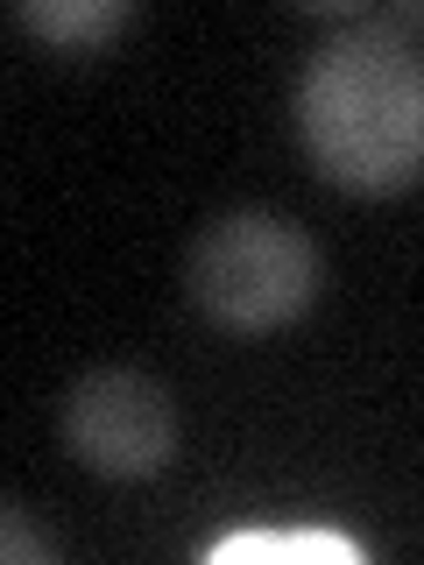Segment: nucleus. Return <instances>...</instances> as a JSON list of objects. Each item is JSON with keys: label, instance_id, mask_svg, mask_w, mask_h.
I'll list each match as a JSON object with an SVG mask.
<instances>
[{"label": "nucleus", "instance_id": "20e7f679", "mask_svg": "<svg viewBox=\"0 0 424 565\" xmlns=\"http://www.w3.org/2000/svg\"><path fill=\"white\" fill-rule=\"evenodd\" d=\"M205 558L212 565H241V558H255V565H361L368 552L353 537H340V530L297 523V530H226L220 544H205Z\"/></svg>", "mask_w": 424, "mask_h": 565}, {"label": "nucleus", "instance_id": "f03ea898", "mask_svg": "<svg viewBox=\"0 0 424 565\" xmlns=\"http://www.w3.org/2000/svg\"><path fill=\"white\" fill-rule=\"evenodd\" d=\"M184 290L205 326L255 340V332H276L318 305L326 255H318V241L297 220L241 205V212H220L212 226H199L191 262H184Z\"/></svg>", "mask_w": 424, "mask_h": 565}, {"label": "nucleus", "instance_id": "39448f33", "mask_svg": "<svg viewBox=\"0 0 424 565\" xmlns=\"http://www.w3.org/2000/svg\"><path fill=\"white\" fill-rule=\"evenodd\" d=\"M14 22L57 50H99L106 35L128 29V0H22Z\"/></svg>", "mask_w": 424, "mask_h": 565}, {"label": "nucleus", "instance_id": "423d86ee", "mask_svg": "<svg viewBox=\"0 0 424 565\" xmlns=\"http://www.w3.org/2000/svg\"><path fill=\"white\" fill-rule=\"evenodd\" d=\"M0 558L8 565H57V544L29 523L22 502H0Z\"/></svg>", "mask_w": 424, "mask_h": 565}, {"label": "nucleus", "instance_id": "7ed1b4c3", "mask_svg": "<svg viewBox=\"0 0 424 565\" xmlns=\"http://www.w3.org/2000/svg\"><path fill=\"white\" fill-rule=\"evenodd\" d=\"M64 452L106 481H149L177 452V403L141 367H93L64 396Z\"/></svg>", "mask_w": 424, "mask_h": 565}, {"label": "nucleus", "instance_id": "f257e3e1", "mask_svg": "<svg viewBox=\"0 0 424 565\" xmlns=\"http://www.w3.org/2000/svg\"><path fill=\"white\" fill-rule=\"evenodd\" d=\"M297 141L340 191L382 199L424 177V57L382 14H353L297 78Z\"/></svg>", "mask_w": 424, "mask_h": 565}]
</instances>
